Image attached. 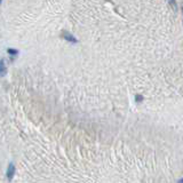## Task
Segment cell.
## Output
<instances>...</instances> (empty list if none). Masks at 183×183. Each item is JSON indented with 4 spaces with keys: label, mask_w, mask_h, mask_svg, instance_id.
Returning <instances> with one entry per match:
<instances>
[{
    "label": "cell",
    "mask_w": 183,
    "mask_h": 183,
    "mask_svg": "<svg viewBox=\"0 0 183 183\" xmlns=\"http://www.w3.org/2000/svg\"><path fill=\"white\" fill-rule=\"evenodd\" d=\"M1 2H2V0H0V5H1Z\"/></svg>",
    "instance_id": "obj_8"
},
{
    "label": "cell",
    "mask_w": 183,
    "mask_h": 183,
    "mask_svg": "<svg viewBox=\"0 0 183 183\" xmlns=\"http://www.w3.org/2000/svg\"><path fill=\"white\" fill-rule=\"evenodd\" d=\"M135 100H136V102L142 101V100H143V96H142V95H136V96H135Z\"/></svg>",
    "instance_id": "obj_6"
},
{
    "label": "cell",
    "mask_w": 183,
    "mask_h": 183,
    "mask_svg": "<svg viewBox=\"0 0 183 183\" xmlns=\"http://www.w3.org/2000/svg\"><path fill=\"white\" fill-rule=\"evenodd\" d=\"M177 183H183V177H182V179H180V180L177 181Z\"/></svg>",
    "instance_id": "obj_7"
},
{
    "label": "cell",
    "mask_w": 183,
    "mask_h": 183,
    "mask_svg": "<svg viewBox=\"0 0 183 183\" xmlns=\"http://www.w3.org/2000/svg\"><path fill=\"white\" fill-rule=\"evenodd\" d=\"M182 13H183V7H182Z\"/></svg>",
    "instance_id": "obj_9"
},
{
    "label": "cell",
    "mask_w": 183,
    "mask_h": 183,
    "mask_svg": "<svg viewBox=\"0 0 183 183\" xmlns=\"http://www.w3.org/2000/svg\"><path fill=\"white\" fill-rule=\"evenodd\" d=\"M61 38H63V39L68 40V41H70V42H72V44H76V42H78L77 38H76L75 36H72L70 32L65 31V30H63V31L61 32Z\"/></svg>",
    "instance_id": "obj_2"
},
{
    "label": "cell",
    "mask_w": 183,
    "mask_h": 183,
    "mask_svg": "<svg viewBox=\"0 0 183 183\" xmlns=\"http://www.w3.org/2000/svg\"><path fill=\"white\" fill-rule=\"evenodd\" d=\"M15 172H16V167H15L14 163H9L8 164V167H7V172H6V177H7L8 181H12L14 179Z\"/></svg>",
    "instance_id": "obj_1"
},
{
    "label": "cell",
    "mask_w": 183,
    "mask_h": 183,
    "mask_svg": "<svg viewBox=\"0 0 183 183\" xmlns=\"http://www.w3.org/2000/svg\"><path fill=\"white\" fill-rule=\"evenodd\" d=\"M6 73H7V69L5 66V62L4 60H0V77L6 76Z\"/></svg>",
    "instance_id": "obj_3"
},
{
    "label": "cell",
    "mask_w": 183,
    "mask_h": 183,
    "mask_svg": "<svg viewBox=\"0 0 183 183\" xmlns=\"http://www.w3.org/2000/svg\"><path fill=\"white\" fill-rule=\"evenodd\" d=\"M7 53H8L9 55H12V56H16V55L18 54V51L13 49V48H8V49H7Z\"/></svg>",
    "instance_id": "obj_5"
},
{
    "label": "cell",
    "mask_w": 183,
    "mask_h": 183,
    "mask_svg": "<svg viewBox=\"0 0 183 183\" xmlns=\"http://www.w3.org/2000/svg\"><path fill=\"white\" fill-rule=\"evenodd\" d=\"M167 2H168V5L172 7V9H173L174 12L177 11V4H176V0H167Z\"/></svg>",
    "instance_id": "obj_4"
}]
</instances>
